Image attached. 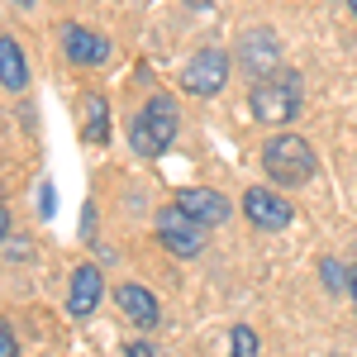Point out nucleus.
I'll use <instances>...</instances> for the list:
<instances>
[{"label":"nucleus","instance_id":"obj_1","mask_svg":"<svg viewBox=\"0 0 357 357\" xmlns=\"http://www.w3.org/2000/svg\"><path fill=\"white\" fill-rule=\"evenodd\" d=\"M305 105V86H301V72L291 67H276L267 77L248 86V110L257 124H291Z\"/></svg>","mask_w":357,"mask_h":357},{"label":"nucleus","instance_id":"obj_2","mask_svg":"<svg viewBox=\"0 0 357 357\" xmlns=\"http://www.w3.org/2000/svg\"><path fill=\"white\" fill-rule=\"evenodd\" d=\"M181 129V110H176V100L172 96H148L143 105H138L134 124H129V148H134L138 158H162L167 148H172V138Z\"/></svg>","mask_w":357,"mask_h":357},{"label":"nucleus","instance_id":"obj_3","mask_svg":"<svg viewBox=\"0 0 357 357\" xmlns=\"http://www.w3.org/2000/svg\"><path fill=\"white\" fill-rule=\"evenodd\" d=\"M262 172H267V181L272 186H286V191H296L305 186L314 172H319V158H314V148L305 143L301 134H272L262 143Z\"/></svg>","mask_w":357,"mask_h":357},{"label":"nucleus","instance_id":"obj_4","mask_svg":"<svg viewBox=\"0 0 357 357\" xmlns=\"http://www.w3.org/2000/svg\"><path fill=\"white\" fill-rule=\"evenodd\" d=\"M158 243H162L172 257H200V248H205V224L191 220L181 205H162V210H158Z\"/></svg>","mask_w":357,"mask_h":357},{"label":"nucleus","instance_id":"obj_5","mask_svg":"<svg viewBox=\"0 0 357 357\" xmlns=\"http://www.w3.org/2000/svg\"><path fill=\"white\" fill-rule=\"evenodd\" d=\"M243 215L252 229H262V234H281V229H291L296 220V210H291V200L272 186H248L243 191Z\"/></svg>","mask_w":357,"mask_h":357},{"label":"nucleus","instance_id":"obj_6","mask_svg":"<svg viewBox=\"0 0 357 357\" xmlns=\"http://www.w3.org/2000/svg\"><path fill=\"white\" fill-rule=\"evenodd\" d=\"M224 82H229V53L224 48H200V53L181 67V86L200 96V100H210V96H220Z\"/></svg>","mask_w":357,"mask_h":357},{"label":"nucleus","instance_id":"obj_7","mask_svg":"<svg viewBox=\"0 0 357 357\" xmlns=\"http://www.w3.org/2000/svg\"><path fill=\"white\" fill-rule=\"evenodd\" d=\"M238 62L248 67V77L257 82V77H267L281 67V38H276L272 29H248L243 38H238Z\"/></svg>","mask_w":357,"mask_h":357},{"label":"nucleus","instance_id":"obj_8","mask_svg":"<svg viewBox=\"0 0 357 357\" xmlns=\"http://www.w3.org/2000/svg\"><path fill=\"white\" fill-rule=\"evenodd\" d=\"M172 205H181L191 220H200L205 229H220L229 215H234V205L224 200V191H210V186H186V191H176Z\"/></svg>","mask_w":357,"mask_h":357},{"label":"nucleus","instance_id":"obj_9","mask_svg":"<svg viewBox=\"0 0 357 357\" xmlns=\"http://www.w3.org/2000/svg\"><path fill=\"white\" fill-rule=\"evenodd\" d=\"M62 53L77 67H100L110 57V38L96 33V29H86V24H62Z\"/></svg>","mask_w":357,"mask_h":357},{"label":"nucleus","instance_id":"obj_10","mask_svg":"<svg viewBox=\"0 0 357 357\" xmlns=\"http://www.w3.org/2000/svg\"><path fill=\"white\" fill-rule=\"evenodd\" d=\"M105 296V276L96 262H82L77 272H72V291H67V314L72 319H91L96 314V305Z\"/></svg>","mask_w":357,"mask_h":357},{"label":"nucleus","instance_id":"obj_11","mask_svg":"<svg viewBox=\"0 0 357 357\" xmlns=\"http://www.w3.org/2000/svg\"><path fill=\"white\" fill-rule=\"evenodd\" d=\"M114 305L124 310V319H134V329H158V324H162V305H158V296H153L148 286H138V281L114 286Z\"/></svg>","mask_w":357,"mask_h":357},{"label":"nucleus","instance_id":"obj_12","mask_svg":"<svg viewBox=\"0 0 357 357\" xmlns=\"http://www.w3.org/2000/svg\"><path fill=\"white\" fill-rule=\"evenodd\" d=\"M0 82H5V91H24L29 86V62L10 33H0Z\"/></svg>","mask_w":357,"mask_h":357},{"label":"nucleus","instance_id":"obj_13","mask_svg":"<svg viewBox=\"0 0 357 357\" xmlns=\"http://www.w3.org/2000/svg\"><path fill=\"white\" fill-rule=\"evenodd\" d=\"M82 114H86V138H91V143H105V138H110V105H105L100 96H86Z\"/></svg>","mask_w":357,"mask_h":357},{"label":"nucleus","instance_id":"obj_14","mask_svg":"<svg viewBox=\"0 0 357 357\" xmlns=\"http://www.w3.org/2000/svg\"><path fill=\"white\" fill-rule=\"evenodd\" d=\"M229 343H234V348H229L234 357H257L262 353V348H257V333L248 329V324H234V329H229Z\"/></svg>","mask_w":357,"mask_h":357},{"label":"nucleus","instance_id":"obj_15","mask_svg":"<svg viewBox=\"0 0 357 357\" xmlns=\"http://www.w3.org/2000/svg\"><path fill=\"white\" fill-rule=\"evenodd\" d=\"M319 281L329 286L333 296H343V291H348V272H343V262H338V257H324V262H319Z\"/></svg>","mask_w":357,"mask_h":357},{"label":"nucleus","instance_id":"obj_16","mask_svg":"<svg viewBox=\"0 0 357 357\" xmlns=\"http://www.w3.org/2000/svg\"><path fill=\"white\" fill-rule=\"evenodd\" d=\"M0 357H20V343H15V329L0 324Z\"/></svg>","mask_w":357,"mask_h":357},{"label":"nucleus","instance_id":"obj_17","mask_svg":"<svg viewBox=\"0 0 357 357\" xmlns=\"http://www.w3.org/2000/svg\"><path fill=\"white\" fill-rule=\"evenodd\" d=\"M82 238H86V243L96 238V205H86V210H82Z\"/></svg>","mask_w":357,"mask_h":357},{"label":"nucleus","instance_id":"obj_18","mask_svg":"<svg viewBox=\"0 0 357 357\" xmlns=\"http://www.w3.org/2000/svg\"><path fill=\"white\" fill-rule=\"evenodd\" d=\"M38 215H43V220L53 215V186H48V181L38 186Z\"/></svg>","mask_w":357,"mask_h":357},{"label":"nucleus","instance_id":"obj_19","mask_svg":"<svg viewBox=\"0 0 357 357\" xmlns=\"http://www.w3.org/2000/svg\"><path fill=\"white\" fill-rule=\"evenodd\" d=\"M348 296H353V305H357V262L348 267Z\"/></svg>","mask_w":357,"mask_h":357},{"label":"nucleus","instance_id":"obj_20","mask_svg":"<svg viewBox=\"0 0 357 357\" xmlns=\"http://www.w3.org/2000/svg\"><path fill=\"white\" fill-rule=\"evenodd\" d=\"M129 357H153V348L148 343H129Z\"/></svg>","mask_w":357,"mask_h":357},{"label":"nucleus","instance_id":"obj_21","mask_svg":"<svg viewBox=\"0 0 357 357\" xmlns=\"http://www.w3.org/2000/svg\"><path fill=\"white\" fill-rule=\"evenodd\" d=\"M10 5H20V10H29V5H38V0H10Z\"/></svg>","mask_w":357,"mask_h":357},{"label":"nucleus","instance_id":"obj_22","mask_svg":"<svg viewBox=\"0 0 357 357\" xmlns=\"http://www.w3.org/2000/svg\"><path fill=\"white\" fill-rule=\"evenodd\" d=\"M348 10H353V15H357V0H348Z\"/></svg>","mask_w":357,"mask_h":357}]
</instances>
